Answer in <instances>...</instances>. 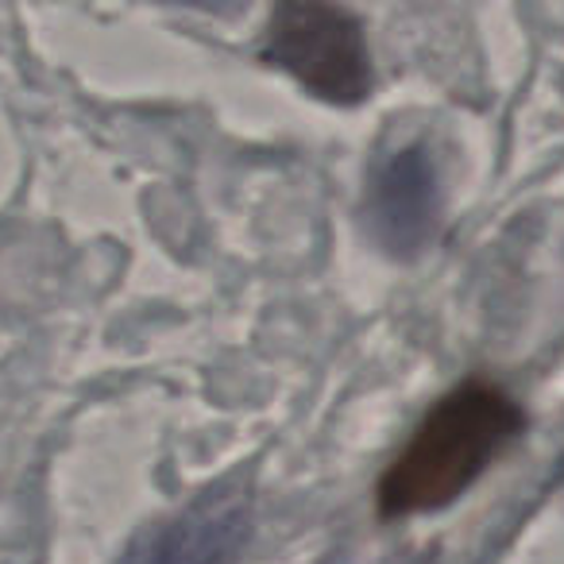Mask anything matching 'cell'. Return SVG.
<instances>
[{
	"label": "cell",
	"instance_id": "1",
	"mask_svg": "<svg viewBox=\"0 0 564 564\" xmlns=\"http://www.w3.org/2000/svg\"><path fill=\"white\" fill-rule=\"evenodd\" d=\"M518 430L522 410L499 387L484 379L460 383L422 417L379 479V510L387 518H406L448 507L484 476Z\"/></svg>",
	"mask_w": 564,
	"mask_h": 564
},
{
	"label": "cell",
	"instance_id": "4",
	"mask_svg": "<svg viewBox=\"0 0 564 564\" xmlns=\"http://www.w3.org/2000/svg\"><path fill=\"white\" fill-rule=\"evenodd\" d=\"M371 220L379 240L399 256L417 251L437 225V171L422 143L387 155L371 182Z\"/></svg>",
	"mask_w": 564,
	"mask_h": 564
},
{
	"label": "cell",
	"instance_id": "3",
	"mask_svg": "<svg viewBox=\"0 0 564 564\" xmlns=\"http://www.w3.org/2000/svg\"><path fill=\"white\" fill-rule=\"evenodd\" d=\"M248 533V495L220 487V491H205L166 522L148 525L117 564H232Z\"/></svg>",
	"mask_w": 564,
	"mask_h": 564
},
{
	"label": "cell",
	"instance_id": "2",
	"mask_svg": "<svg viewBox=\"0 0 564 564\" xmlns=\"http://www.w3.org/2000/svg\"><path fill=\"white\" fill-rule=\"evenodd\" d=\"M263 55L322 101L360 105L371 94L364 28L337 4H279L267 24Z\"/></svg>",
	"mask_w": 564,
	"mask_h": 564
}]
</instances>
